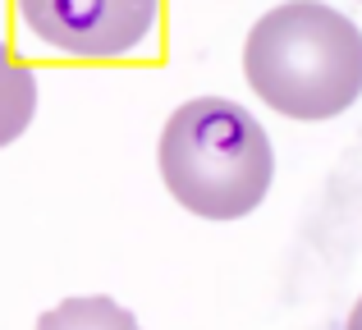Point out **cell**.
Wrapping results in <instances>:
<instances>
[{
    "label": "cell",
    "mask_w": 362,
    "mask_h": 330,
    "mask_svg": "<svg viewBox=\"0 0 362 330\" xmlns=\"http://www.w3.org/2000/svg\"><path fill=\"white\" fill-rule=\"evenodd\" d=\"M37 73L0 42V147L18 143L37 119Z\"/></svg>",
    "instance_id": "277c9868"
},
{
    "label": "cell",
    "mask_w": 362,
    "mask_h": 330,
    "mask_svg": "<svg viewBox=\"0 0 362 330\" xmlns=\"http://www.w3.org/2000/svg\"><path fill=\"white\" fill-rule=\"evenodd\" d=\"M23 28L74 60H119L156 37L160 0H14Z\"/></svg>",
    "instance_id": "3957f363"
},
{
    "label": "cell",
    "mask_w": 362,
    "mask_h": 330,
    "mask_svg": "<svg viewBox=\"0 0 362 330\" xmlns=\"http://www.w3.org/2000/svg\"><path fill=\"white\" fill-rule=\"evenodd\" d=\"M37 330H142L138 317L129 307H119L106 294H83V298H64L51 312L37 317Z\"/></svg>",
    "instance_id": "5b68a950"
},
{
    "label": "cell",
    "mask_w": 362,
    "mask_h": 330,
    "mask_svg": "<svg viewBox=\"0 0 362 330\" xmlns=\"http://www.w3.org/2000/svg\"><path fill=\"white\" fill-rule=\"evenodd\" d=\"M160 184L197 220H243L275 184V147L239 101L193 97L165 119L156 143Z\"/></svg>",
    "instance_id": "7a4b0ae2"
},
{
    "label": "cell",
    "mask_w": 362,
    "mask_h": 330,
    "mask_svg": "<svg viewBox=\"0 0 362 330\" xmlns=\"http://www.w3.org/2000/svg\"><path fill=\"white\" fill-rule=\"evenodd\" d=\"M349 330H362V298H358V307H354V317H349Z\"/></svg>",
    "instance_id": "8992f818"
},
{
    "label": "cell",
    "mask_w": 362,
    "mask_h": 330,
    "mask_svg": "<svg viewBox=\"0 0 362 330\" xmlns=\"http://www.w3.org/2000/svg\"><path fill=\"white\" fill-rule=\"evenodd\" d=\"M243 78L284 119H335L362 97V28L335 5L284 0L247 28Z\"/></svg>",
    "instance_id": "6da1fadb"
}]
</instances>
